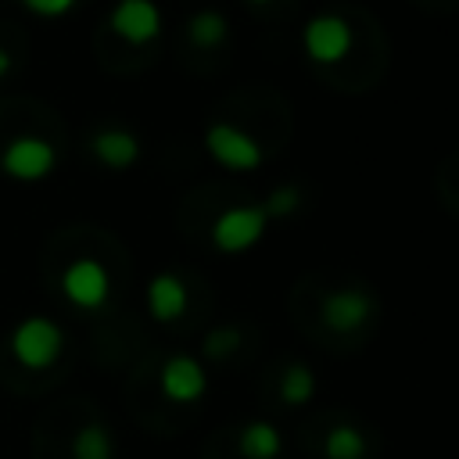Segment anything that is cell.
<instances>
[{
    "label": "cell",
    "mask_w": 459,
    "mask_h": 459,
    "mask_svg": "<svg viewBox=\"0 0 459 459\" xmlns=\"http://www.w3.org/2000/svg\"><path fill=\"white\" fill-rule=\"evenodd\" d=\"M7 344H11V355L25 369H47L65 351V330L54 319H47V316H25L11 330V341Z\"/></svg>",
    "instance_id": "1"
},
{
    "label": "cell",
    "mask_w": 459,
    "mask_h": 459,
    "mask_svg": "<svg viewBox=\"0 0 459 459\" xmlns=\"http://www.w3.org/2000/svg\"><path fill=\"white\" fill-rule=\"evenodd\" d=\"M57 169V147L47 136L18 133L0 151V172L18 183H39Z\"/></svg>",
    "instance_id": "2"
},
{
    "label": "cell",
    "mask_w": 459,
    "mask_h": 459,
    "mask_svg": "<svg viewBox=\"0 0 459 459\" xmlns=\"http://www.w3.org/2000/svg\"><path fill=\"white\" fill-rule=\"evenodd\" d=\"M61 290L75 308H100L111 294V276L97 258H75L61 273Z\"/></svg>",
    "instance_id": "3"
},
{
    "label": "cell",
    "mask_w": 459,
    "mask_h": 459,
    "mask_svg": "<svg viewBox=\"0 0 459 459\" xmlns=\"http://www.w3.org/2000/svg\"><path fill=\"white\" fill-rule=\"evenodd\" d=\"M204 147H208V154H212L219 165L237 169V172H247V169L262 165V147H258L244 129H237V126H230V122L208 126Z\"/></svg>",
    "instance_id": "4"
},
{
    "label": "cell",
    "mask_w": 459,
    "mask_h": 459,
    "mask_svg": "<svg viewBox=\"0 0 459 459\" xmlns=\"http://www.w3.org/2000/svg\"><path fill=\"white\" fill-rule=\"evenodd\" d=\"M301 43H305V54L312 61L333 65L351 50V29L337 14H316V18H308V25L301 32Z\"/></svg>",
    "instance_id": "5"
},
{
    "label": "cell",
    "mask_w": 459,
    "mask_h": 459,
    "mask_svg": "<svg viewBox=\"0 0 459 459\" xmlns=\"http://www.w3.org/2000/svg\"><path fill=\"white\" fill-rule=\"evenodd\" d=\"M262 233H265L262 208H226L212 226V244L226 255H237L247 251Z\"/></svg>",
    "instance_id": "6"
},
{
    "label": "cell",
    "mask_w": 459,
    "mask_h": 459,
    "mask_svg": "<svg viewBox=\"0 0 459 459\" xmlns=\"http://www.w3.org/2000/svg\"><path fill=\"white\" fill-rule=\"evenodd\" d=\"M323 323L333 330V333H355L369 323L373 316V298L369 290L362 287H341V290H330L323 298Z\"/></svg>",
    "instance_id": "7"
},
{
    "label": "cell",
    "mask_w": 459,
    "mask_h": 459,
    "mask_svg": "<svg viewBox=\"0 0 459 459\" xmlns=\"http://www.w3.org/2000/svg\"><path fill=\"white\" fill-rule=\"evenodd\" d=\"M108 25L126 43H151L161 32V11L154 0H118L108 14Z\"/></svg>",
    "instance_id": "8"
},
{
    "label": "cell",
    "mask_w": 459,
    "mask_h": 459,
    "mask_svg": "<svg viewBox=\"0 0 459 459\" xmlns=\"http://www.w3.org/2000/svg\"><path fill=\"white\" fill-rule=\"evenodd\" d=\"M158 384H161V394H165L169 402H176V405H190V402H197V398L208 391L204 366H201L197 359H190V355H172V359H165Z\"/></svg>",
    "instance_id": "9"
},
{
    "label": "cell",
    "mask_w": 459,
    "mask_h": 459,
    "mask_svg": "<svg viewBox=\"0 0 459 459\" xmlns=\"http://www.w3.org/2000/svg\"><path fill=\"white\" fill-rule=\"evenodd\" d=\"M90 151L108 169H129L140 158V140H136V133H129L122 126H108L90 136Z\"/></svg>",
    "instance_id": "10"
},
{
    "label": "cell",
    "mask_w": 459,
    "mask_h": 459,
    "mask_svg": "<svg viewBox=\"0 0 459 459\" xmlns=\"http://www.w3.org/2000/svg\"><path fill=\"white\" fill-rule=\"evenodd\" d=\"M186 283L176 276V273H158L151 276L147 283V312L158 319V323H172L186 312Z\"/></svg>",
    "instance_id": "11"
},
{
    "label": "cell",
    "mask_w": 459,
    "mask_h": 459,
    "mask_svg": "<svg viewBox=\"0 0 459 459\" xmlns=\"http://www.w3.org/2000/svg\"><path fill=\"white\" fill-rule=\"evenodd\" d=\"M237 448H240L244 459H276L283 452V437L269 420H255L240 430Z\"/></svg>",
    "instance_id": "12"
},
{
    "label": "cell",
    "mask_w": 459,
    "mask_h": 459,
    "mask_svg": "<svg viewBox=\"0 0 459 459\" xmlns=\"http://www.w3.org/2000/svg\"><path fill=\"white\" fill-rule=\"evenodd\" d=\"M72 459H115V437L108 423L90 420L72 437Z\"/></svg>",
    "instance_id": "13"
},
{
    "label": "cell",
    "mask_w": 459,
    "mask_h": 459,
    "mask_svg": "<svg viewBox=\"0 0 459 459\" xmlns=\"http://www.w3.org/2000/svg\"><path fill=\"white\" fill-rule=\"evenodd\" d=\"M323 455L326 459H366L369 455V445H366V434L351 423H341L326 434L323 441Z\"/></svg>",
    "instance_id": "14"
},
{
    "label": "cell",
    "mask_w": 459,
    "mask_h": 459,
    "mask_svg": "<svg viewBox=\"0 0 459 459\" xmlns=\"http://www.w3.org/2000/svg\"><path fill=\"white\" fill-rule=\"evenodd\" d=\"M316 394V373L305 362H290L280 377V398L287 405H305Z\"/></svg>",
    "instance_id": "15"
},
{
    "label": "cell",
    "mask_w": 459,
    "mask_h": 459,
    "mask_svg": "<svg viewBox=\"0 0 459 459\" xmlns=\"http://www.w3.org/2000/svg\"><path fill=\"white\" fill-rule=\"evenodd\" d=\"M186 36L194 47H219L230 36V22L219 11H197L186 25Z\"/></svg>",
    "instance_id": "16"
},
{
    "label": "cell",
    "mask_w": 459,
    "mask_h": 459,
    "mask_svg": "<svg viewBox=\"0 0 459 459\" xmlns=\"http://www.w3.org/2000/svg\"><path fill=\"white\" fill-rule=\"evenodd\" d=\"M262 215L265 219H280V215H290V212H298L301 208V190L294 186V183H287V186H276L262 204Z\"/></svg>",
    "instance_id": "17"
},
{
    "label": "cell",
    "mask_w": 459,
    "mask_h": 459,
    "mask_svg": "<svg viewBox=\"0 0 459 459\" xmlns=\"http://www.w3.org/2000/svg\"><path fill=\"white\" fill-rule=\"evenodd\" d=\"M237 341H240V330L222 326V330H215V333H208V337H204V355L222 359L226 351H233V348H237Z\"/></svg>",
    "instance_id": "18"
},
{
    "label": "cell",
    "mask_w": 459,
    "mask_h": 459,
    "mask_svg": "<svg viewBox=\"0 0 459 459\" xmlns=\"http://www.w3.org/2000/svg\"><path fill=\"white\" fill-rule=\"evenodd\" d=\"M32 14H43V18H57V14H65V11H72L79 0H22Z\"/></svg>",
    "instance_id": "19"
},
{
    "label": "cell",
    "mask_w": 459,
    "mask_h": 459,
    "mask_svg": "<svg viewBox=\"0 0 459 459\" xmlns=\"http://www.w3.org/2000/svg\"><path fill=\"white\" fill-rule=\"evenodd\" d=\"M11 65H14V61H11V54H7L4 47H0V79H4L7 72H11Z\"/></svg>",
    "instance_id": "20"
},
{
    "label": "cell",
    "mask_w": 459,
    "mask_h": 459,
    "mask_svg": "<svg viewBox=\"0 0 459 459\" xmlns=\"http://www.w3.org/2000/svg\"><path fill=\"white\" fill-rule=\"evenodd\" d=\"M247 4H269V0H247Z\"/></svg>",
    "instance_id": "21"
}]
</instances>
